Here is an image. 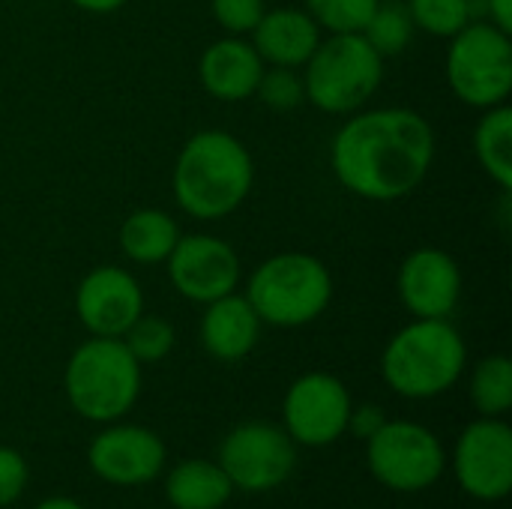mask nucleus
Masks as SVG:
<instances>
[{
  "mask_svg": "<svg viewBox=\"0 0 512 509\" xmlns=\"http://www.w3.org/2000/svg\"><path fill=\"white\" fill-rule=\"evenodd\" d=\"M435 162V129L414 108H360L330 141V168L363 201H402L423 186Z\"/></svg>",
  "mask_w": 512,
  "mask_h": 509,
  "instance_id": "f257e3e1",
  "label": "nucleus"
},
{
  "mask_svg": "<svg viewBox=\"0 0 512 509\" xmlns=\"http://www.w3.org/2000/svg\"><path fill=\"white\" fill-rule=\"evenodd\" d=\"M255 186L249 147L225 129H201L180 147L171 171L177 207L198 222H219L237 213Z\"/></svg>",
  "mask_w": 512,
  "mask_h": 509,
  "instance_id": "f03ea898",
  "label": "nucleus"
},
{
  "mask_svg": "<svg viewBox=\"0 0 512 509\" xmlns=\"http://www.w3.org/2000/svg\"><path fill=\"white\" fill-rule=\"evenodd\" d=\"M468 345L450 318H414L384 345L381 378L402 399H435L459 384Z\"/></svg>",
  "mask_w": 512,
  "mask_h": 509,
  "instance_id": "7ed1b4c3",
  "label": "nucleus"
},
{
  "mask_svg": "<svg viewBox=\"0 0 512 509\" xmlns=\"http://www.w3.org/2000/svg\"><path fill=\"white\" fill-rule=\"evenodd\" d=\"M63 390L81 420L99 426L117 423L141 396V363L129 354L123 339L90 336L69 354Z\"/></svg>",
  "mask_w": 512,
  "mask_h": 509,
  "instance_id": "20e7f679",
  "label": "nucleus"
},
{
  "mask_svg": "<svg viewBox=\"0 0 512 509\" xmlns=\"http://www.w3.org/2000/svg\"><path fill=\"white\" fill-rule=\"evenodd\" d=\"M246 300L261 324L297 330L318 321L333 303V273L309 252H279L264 258L246 282Z\"/></svg>",
  "mask_w": 512,
  "mask_h": 509,
  "instance_id": "39448f33",
  "label": "nucleus"
},
{
  "mask_svg": "<svg viewBox=\"0 0 512 509\" xmlns=\"http://www.w3.org/2000/svg\"><path fill=\"white\" fill-rule=\"evenodd\" d=\"M384 57L363 33H327L303 63L306 102L324 114L348 117L369 105L384 81Z\"/></svg>",
  "mask_w": 512,
  "mask_h": 509,
  "instance_id": "423d86ee",
  "label": "nucleus"
},
{
  "mask_svg": "<svg viewBox=\"0 0 512 509\" xmlns=\"http://www.w3.org/2000/svg\"><path fill=\"white\" fill-rule=\"evenodd\" d=\"M444 72L453 96L477 111L504 105L512 93V39L492 21H468L447 39Z\"/></svg>",
  "mask_w": 512,
  "mask_h": 509,
  "instance_id": "0eeeda50",
  "label": "nucleus"
},
{
  "mask_svg": "<svg viewBox=\"0 0 512 509\" xmlns=\"http://www.w3.org/2000/svg\"><path fill=\"white\" fill-rule=\"evenodd\" d=\"M366 444V465L372 477L399 495L432 489L447 468L441 438L414 420H387Z\"/></svg>",
  "mask_w": 512,
  "mask_h": 509,
  "instance_id": "6e6552de",
  "label": "nucleus"
},
{
  "mask_svg": "<svg viewBox=\"0 0 512 509\" xmlns=\"http://www.w3.org/2000/svg\"><path fill=\"white\" fill-rule=\"evenodd\" d=\"M219 468L231 480L234 492H273L297 468V444L282 426L252 420L231 429L219 444Z\"/></svg>",
  "mask_w": 512,
  "mask_h": 509,
  "instance_id": "1a4fd4ad",
  "label": "nucleus"
},
{
  "mask_svg": "<svg viewBox=\"0 0 512 509\" xmlns=\"http://www.w3.org/2000/svg\"><path fill=\"white\" fill-rule=\"evenodd\" d=\"M459 489L483 504H498L512 492V429L504 417H480L462 429L453 447Z\"/></svg>",
  "mask_w": 512,
  "mask_h": 509,
  "instance_id": "9d476101",
  "label": "nucleus"
},
{
  "mask_svg": "<svg viewBox=\"0 0 512 509\" xmlns=\"http://www.w3.org/2000/svg\"><path fill=\"white\" fill-rule=\"evenodd\" d=\"M354 399L330 372L300 375L282 399V429L297 447H330L348 432Z\"/></svg>",
  "mask_w": 512,
  "mask_h": 509,
  "instance_id": "9b49d317",
  "label": "nucleus"
},
{
  "mask_svg": "<svg viewBox=\"0 0 512 509\" xmlns=\"http://www.w3.org/2000/svg\"><path fill=\"white\" fill-rule=\"evenodd\" d=\"M171 288L198 306H207L240 288L243 264L237 249L216 234H180L177 246L165 261Z\"/></svg>",
  "mask_w": 512,
  "mask_h": 509,
  "instance_id": "f8f14e48",
  "label": "nucleus"
},
{
  "mask_svg": "<svg viewBox=\"0 0 512 509\" xmlns=\"http://www.w3.org/2000/svg\"><path fill=\"white\" fill-rule=\"evenodd\" d=\"M168 462L165 441L132 423H105V429L87 447L90 471L111 486H147Z\"/></svg>",
  "mask_w": 512,
  "mask_h": 509,
  "instance_id": "ddd939ff",
  "label": "nucleus"
},
{
  "mask_svg": "<svg viewBox=\"0 0 512 509\" xmlns=\"http://www.w3.org/2000/svg\"><path fill=\"white\" fill-rule=\"evenodd\" d=\"M141 312L144 288L126 267H93L75 288V315L90 336L120 339Z\"/></svg>",
  "mask_w": 512,
  "mask_h": 509,
  "instance_id": "4468645a",
  "label": "nucleus"
},
{
  "mask_svg": "<svg viewBox=\"0 0 512 509\" xmlns=\"http://www.w3.org/2000/svg\"><path fill=\"white\" fill-rule=\"evenodd\" d=\"M462 288L459 261L438 246L408 252L396 273L399 300L414 318H450L462 300Z\"/></svg>",
  "mask_w": 512,
  "mask_h": 509,
  "instance_id": "2eb2a0df",
  "label": "nucleus"
},
{
  "mask_svg": "<svg viewBox=\"0 0 512 509\" xmlns=\"http://www.w3.org/2000/svg\"><path fill=\"white\" fill-rule=\"evenodd\" d=\"M264 60L249 36H222L198 57V81L219 102H243L255 96Z\"/></svg>",
  "mask_w": 512,
  "mask_h": 509,
  "instance_id": "dca6fc26",
  "label": "nucleus"
},
{
  "mask_svg": "<svg viewBox=\"0 0 512 509\" xmlns=\"http://www.w3.org/2000/svg\"><path fill=\"white\" fill-rule=\"evenodd\" d=\"M261 318L252 309V303L246 300V294L231 291L213 303L204 306L201 324H198V336L204 351L219 360V363H237L246 360L258 339H261Z\"/></svg>",
  "mask_w": 512,
  "mask_h": 509,
  "instance_id": "f3484780",
  "label": "nucleus"
},
{
  "mask_svg": "<svg viewBox=\"0 0 512 509\" xmlns=\"http://www.w3.org/2000/svg\"><path fill=\"white\" fill-rule=\"evenodd\" d=\"M321 39L324 33L315 24V18L297 6L267 9L255 24V30L249 33V42L261 54L264 66H288V69H303V63L312 57Z\"/></svg>",
  "mask_w": 512,
  "mask_h": 509,
  "instance_id": "a211bd4d",
  "label": "nucleus"
},
{
  "mask_svg": "<svg viewBox=\"0 0 512 509\" xmlns=\"http://www.w3.org/2000/svg\"><path fill=\"white\" fill-rule=\"evenodd\" d=\"M180 225L168 210L159 207H141L132 210L117 231V246L123 252V258L129 264L138 267H153V264H165L171 249L180 240Z\"/></svg>",
  "mask_w": 512,
  "mask_h": 509,
  "instance_id": "6ab92c4d",
  "label": "nucleus"
},
{
  "mask_svg": "<svg viewBox=\"0 0 512 509\" xmlns=\"http://www.w3.org/2000/svg\"><path fill=\"white\" fill-rule=\"evenodd\" d=\"M234 495L219 462L186 459L165 477V498L174 509H222Z\"/></svg>",
  "mask_w": 512,
  "mask_h": 509,
  "instance_id": "aec40b11",
  "label": "nucleus"
},
{
  "mask_svg": "<svg viewBox=\"0 0 512 509\" xmlns=\"http://www.w3.org/2000/svg\"><path fill=\"white\" fill-rule=\"evenodd\" d=\"M474 156L486 177L507 195L512 189V108H486L474 126Z\"/></svg>",
  "mask_w": 512,
  "mask_h": 509,
  "instance_id": "412c9836",
  "label": "nucleus"
},
{
  "mask_svg": "<svg viewBox=\"0 0 512 509\" xmlns=\"http://www.w3.org/2000/svg\"><path fill=\"white\" fill-rule=\"evenodd\" d=\"M471 402L480 417H507L512 408V363L504 354L483 357L468 381Z\"/></svg>",
  "mask_w": 512,
  "mask_h": 509,
  "instance_id": "4be33fe9",
  "label": "nucleus"
},
{
  "mask_svg": "<svg viewBox=\"0 0 512 509\" xmlns=\"http://www.w3.org/2000/svg\"><path fill=\"white\" fill-rule=\"evenodd\" d=\"M414 18L405 6V0H378L372 18L363 27V39L384 57H399L402 51H408V45L414 42Z\"/></svg>",
  "mask_w": 512,
  "mask_h": 509,
  "instance_id": "5701e85b",
  "label": "nucleus"
},
{
  "mask_svg": "<svg viewBox=\"0 0 512 509\" xmlns=\"http://www.w3.org/2000/svg\"><path fill=\"white\" fill-rule=\"evenodd\" d=\"M123 345L129 348V354L141 363V366H150V363H162L174 345H177V330L168 318L162 315H147L141 312L132 327L120 336Z\"/></svg>",
  "mask_w": 512,
  "mask_h": 509,
  "instance_id": "b1692460",
  "label": "nucleus"
},
{
  "mask_svg": "<svg viewBox=\"0 0 512 509\" xmlns=\"http://www.w3.org/2000/svg\"><path fill=\"white\" fill-rule=\"evenodd\" d=\"M414 27L435 39L456 36L468 21H474L471 0H405Z\"/></svg>",
  "mask_w": 512,
  "mask_h": 509,
  "instance_id": "393cba45",
  "label": "nucleus"
},
{
  "mask_svg": "<svg viewBox=\"0 0 512 509\" xmlns=\"http://www.w3.org/2000/svg\"><path fill=\"white\" fill-rule=\"evenodd\" d=\"M321 33H363L378 0H303Z\"/></svg>",
  "mask_w": 512,
  "mask_h": 509,
  "instance_id": "a878e982",
  "label": "nucleus"
},
{
  "mask_svg": "<svg viewBox=\"0 0 512 509\" xmlns=\"http://www.w3.org/2000/svg\"><path fill=\"white\" fill-rule=\"evenodd\" d=\"M255 96L270 111H294V108L306 105L303 72L288 69V66H264Z\"/></svg>",
  "mask_w": 512,
  "mask_h": 509,
  "instance_id": "bb28decb",
  "label": "nucleus"
},
{
  "mask_svg": "<svg viewBox=\"0 0 512 509\" xmlns=\"http://www.w3.org/2000/svg\"><path fill=\"white\" fill-rule=\"evenodd\" d=\"M210 12L228 36H249L267 12V0H210Z\"/></svg>",
  "mask_w": 512,
  "mask_h": 509,
  "instance_id": "cd10ccee",
  "label": "nucleus"
},
{
  "mask_svg": "<svg viewBox=\"0 0 512 509\" xmlns=\"http://www.w3.org/2000/svg\"><path fill=\"white\" fill-rule=\"evenodd\" d=\"M27 483H30L27 459L12 447H0V509L15 504L24 495Z\"/></svg>",
  "mask_w": 512,
  "mask_h": 509,
  "instance_id": "c85d7f7f",
  "label": "nucleus"
},
{
  "mask_svg": "<svg viewBox=\"0 0 512 509\" xmlns=\"http://www.w3.org/2000/svg\"><path fill=\"white\" fill-rule=\"evenodd\" d=\"M387 420H390V417L384 414L381 405H354V408H351V417H348V432H351L354 438L369 441Z\"/></svg>",
  "mask_w": 512,
  "mask_h": 509,
  "instance_id": "c756f323",
  "label": "nucleus"
},
{
  "mask_svg": "<svg viewBox=\"0 0 512 509\" xmlns=\"http://www.w3.org/2000/svg\"><path fill=\"white\" fill-rule=\"evenodd\" d=\"M486 12H489L486 21L512 33V0H486Z\"/></svg>",
  "mask_w": 512,
  "mask_h": 509,
  "instance_id": "7c9ffc66",
  "label": "nucleus"
},
{
  "mask_svg": "<svg viewBox=\"0 0 512 509\" xmlns=\"http://www.w3.org/2000/svg\"><path fill=\"white\" fill-rule=\"evenodd\" d=\"M69 3L90 15H111V12H120L129 0H69Z\"/></svg>",
  "mask_w": 512,
  "mask_h": 509,
  "instance_id": "2f4dec72",
  "label": "nucleus"
},
{
  "mask_svg": "<svg viewBox=\"0 0 512 509\" xmlns=\"http://www.w3.org/2000/svg\"><path fill=\"white\" fill-rule=\"evenodd\" d=\"M33 509H84L78 501L72 498H45L42 504H36Z\"/></svg>",
  "mask_w": 512,
  "mask_h": 509,
  "instance_id": "473e14b6",
  "label": "nucleus"
}]
</instances>
